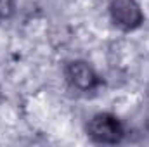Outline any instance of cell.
Here are the masks:
<instances>
[{
	"label": "cell",
	"mask_w": 149,
	"mask_h": 147,
	"mask_svg": "<svg viewBox=\"0 0 149 147\" xmlns=\"http://www.w3.org/2000/svg\"><path fill=\"white\" fill-rule=\"evenodd\" d=\"M14 12V0H0V19L10 17Z\"/></svg>",
	"instance_id": "4"
},
{
	"label": "cell",
	"mask_w": 149,
	"mask_h": 147,
	"mask_svg": "<svg viewBox=\"0 0 149 147\" xmlns=\"http://www.w3.org/2000/svg\"><path fill=\"white\" fill-rule=\"evenodd\" d=\"M88 137L97 144H118L123 139V126L116 116L109 112L95 114L87 126Z\"/></svg>",
	"instance_id": "1"
},
{
	"label": "cell",
	"mask_w": 149,
	"mask_h": 147,
	"mask_svg": "<svg viewBox=\"0 0 149 147\" xmlns=\"http://www.w3.org/2000/svg\"><path fill=\"white\" fill-rule=\"evenodd\" d=\"M66 78L70 85L80 90V92H88L94 90L99 85V76L95 71L83 61H73L66 66Z\"/></svg>",
	"instance_id": "3"
},
{
	"label": "cell",
	"mask_w": 149,
	"mask_h": 147,
	"mask_svg": "<svg viewBox=\"0 0 149 147\" xmlns=\"http://www.w3.org/2000/svg\"><path fill=\"white\" fill-rule=\"evenodd\" d=\"M109 14L114 26H118L123 31L135 30L144 21L142 9L135 0H111Z\"/></svg>",
	"instance_id": "2"
}]
</instances>
